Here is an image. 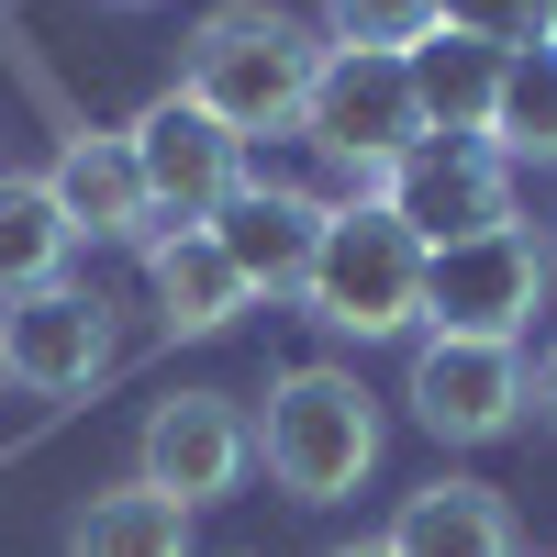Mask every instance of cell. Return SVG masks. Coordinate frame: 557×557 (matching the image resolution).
Instances as JSON below:
<instances>
[{
  "instance_id": "obj_13",
  "label": "cell",
  "mask_w": 557,
  "mask_h": 557,
  "mask_svg": "<svg viewBox=\"0 0 557 557\" xmlns=\"http://www.w3.org/2000/svg\"><path fill=\"white\" fill-rule=\"evenodd\" d=\"M146 278H157V323L168 335H223L257 290L235 278V257L212 246V223H157L146 235Z\"/></svg>"
},
{
  "instance_id": "obj_16",
  "label": "cell",
  "mask_w": 557,
  "mask_h": 557,
  "mask_svg": "<svg viewBox=\"0 0 557 557\" xmlns=\"http://www.w3.org/2000/svg\"><path fill=\"white\" fill-rule=\"evenodd\" d=\"M67 212L45 178H0V301H34V290H57L67 278Z\"/></svg>"
},
{
  "instance_id": "obj_7",
  "label": "cell",
  "mask_w": 557,
  "mask_h": 557,
  "mask_svg": "<svg viewBox=\"0 0 557 557\" xmlns=\"http://www.w3.org/2000/svg\"><path fill=\"white\" fill-rule=\"evenodd\" d=\"M412 424L446 435V446H491V435H513L524 412H535V368L524 346H469V335H424L412 346Z\"/></svg>"
},
{
  "instance_id": "obj_24",
  "label": "cell",
  "mask_w": 557,
  "mask_h": 557,
  "mask_svg": "<svg viewBox=\"0 0 557 557\" xmlns=\"http://www.w3.org/2000/svg\"><path fill=\"white\" fill-rule=\"evenodd\" d=\"M123 12H146V0H123Z\"/></svg>"
},
{
  "instance_id": "obj_23",
  "label": "cell",
  "mask_w": 557,
  "mask_h": 557,
  "mask_svg": "<svg viewBox=\"0 0 557 557\" xmlns=\"http://www.w3.org/2000/svg\"><path fill=\"white\" fill-rule=\"evenodd\" d=\"M546 34H557V0H546Z\"/></svg>"
},
{
  "instance_id": "obj_9",
  "label": "cell",
  "mask_w": 557,
  "mask_h": 557,
  "mask_svg": "<svg viewBox=\"0 0 557 557\" xmlns=\"http://www.w3.org/2000/svg\"><path fill=\"white\" fill-rule=\"evenodd\" d=\"M123 146H134V168H146V201H157V223H212L223 201L246 190V146L223 134L201 101H146L123 123Z\"/></svg>"
},
{
  "instance_id": "obj_8",
  "label": "cell",
  "mask_w": 557,
  "mask_h": 557,
  "mask_svg": "<svg viewBox=\"0 0 557 557\" xmlns=\"http://www.w3.org/2000/svg\"><path fill=\"white\" fill-rule=\"evenodd\" d=\"M257 469V424L235 412V391H168L146 412V446H134V480L168 491L178 513H201V502H223Z\"/></svg>"
},
{
  "instance_id": "obj_4",
  "label": "cell",
  "mask_w": 557,
  "mask_h": 557,
  "mask_svg": "<svg viewBox=\"0 0 557 557\" xmlns=\"http://www.w3.org/2000/svg\"><path fill=\"white\" fill-rule=\"evenodd\" d=\"M380 201L391 223L412 246H469V235H502V223H524L513 212V157L491 146V134H424V146H412L401 168H380Z\"/></svg>"
},
{
  "instance_id": "obj_19",
  "label": "cell",
  "mask_w": 557,
  "mask_h": 557,
  "mask_svg": "<svg viewBox=\"0 0 557 557\" xmlns=\"http://www.w3.org/2000/svg\"><path fill=\"white\" fill-rule=\"evenodd\" d=\"M435 34H446V0H323V45H357V57H412Z\"/></svg>"
},
{
  "instance_id": "obj_11",
  "label": "cell",
  "mask_w": 557,
  "mask_h": 557,
  "mask_svg": "<svg viewBox=\"0 0 557 557\" xmlns=\"http://www.w3.org/2000/svg\"><path fill=\"white\" fill-rule=\"evenodd\" d=\"M323 223H335V201H312V190H278V178H246L235 201L212 212V246L235 257L246 290H301L312 278V246H323Z\"/></svg>"
},
{
  "instance_id": "obj_6",
  "label": "cell",
  "mask_w": 557,
  "mask_h": 557,
  "mask_svg": "<svg viewBox=\"0 0 557 557\" xmlns=\"http://www.w3.org/2000/svg\"><path fill=\"white\" fill-rule=\"evenodd\" d=\"M301 134L323 157H346L357 178L401 168L412 146H424V101H412V67L401 57H357V45H323V78L301 101Z\"/></svg>"
},
{
  "instance_id": "obj_5",
  "label": "cell",
  "mask_w": 557,
  "mask_h": 557,
  "mask_svg": "<svg viewBox=\"0 0 557 557\" xmlns=\"http://www.w3.org/2000/svg\"><path fill=\"white\" fill-rule=\"evenodd\" d=\"M546 278H557V257L524 235V223L469 235V246H435V268H424V335L524 346V323L546 312Z\"/></svg>"
},
{
  "instance_id": "obj_18",
  "label": "cell",
  "mask_w": 557,
  "mask_h": 557,
  "mask_svg": "<svg viewBox=\"0 0 557 557\" xmlns=\"http://www.w3.org/2000/svg\"><path fill=\"white\" fill-rule=\"evenodd\" d=\"M491 146L513 168H557V34L513 45V67H502V112H491Z\"/></svg>"
},
{
  "instance_id": "obj_21",
  "label": "cell",
  "mask_w": 557,
  "mask_h": 557,
  "mask_svg": "<svg viewBox=\"0 0 557 557\" xmlns=\"http://www.w3.org/2000/svg\"><path fill=\"white\" fill-rule=\"evenodd\" d=\"M535 412H546V424H557V346L535 357Z\"/></svg>"
},
{
  "instance_id": "obj_15",
  "label": "cell",
  "mask_w": 557,
  "mask_h": 557,
  "mask_svg": "<svg viewBox=\"0 0 557 557\" xmlns=\"http://www.w3.org/2000/svg\"><path fill=\"white\" fill-rule=\"evenodd\" d=\"M412 101H424V134H491L502 112V45H469V34H435V45H412Z\"/></svg>"
},
{
  "instance_id": "obj_17",
  "label": "cell",
  "mask_w": 557,
  "mask_h": 557,
  "mask_svg": "<svg viewBox=\"0 0 557 557\" xmlns=\"http://www.w3.org/2000/svg\"><path fill=\"white\" fill-rule=\"evenodd\" d=\"M67 557H190V513L168 491H146V480L89 491V513L67 524Z\"/></svg>"
},
{
  "instance_id": "obj_10",
  "label": "cell",
  "mask_w": 557,
  "mask_h": 557,
  "mask_svg": "<svg viewBox=\"0 0 557 557\" xmlns=\"http://www.w3.org/2000/svg\"><path fill=\"white\" fill-rule=\"evenodd\" d=\"M112 368V301L101 290H34V301H0V380H23L45 401L89 391Z\"/></svg>"
},
{
  "instance_id": "obj_2",
  "label": "cell",
  "mask_w": 557,
  "mask_h": 557,
  "mask_svg": "<svg viewBox=\"0 0 557 557\" xmlns=\"http://www.w3.org/2000/svg\"><path fill=\"white\" fill-rule=\"evenodd\" d=\"M257 457L290 502H346L368 469H380V401L357 391V368H278L268 380V412H257Z\"/></svg>"
},
{
  "instance_id": "obj_3",
  "label": "cell",
  "mask_w": 557,
  "mask_h": 557,
  "mask_svg": "<svg viewBox=\"0 0 557 557\" xmlns=\"http://www.w3.org/2000/svg\"><path fill=\"white\" fill-rule=\"evenodd\" d=\"M424 268H435V257L412 246L380 201H335V223H323V246H312L301 301H312L323 335L391 346V335H424Z\"/></svg>"
},
{
  "instance_id": "obj_20",
  "label": "cell",
  "mask_w": 557,
  "mask_h": 557,
  "mask_svg": "<svg viewBox=\"0 0 557 557\" xmlns=\"http://www.w3.org/2000/svg\"><path fill=\"white\" fill-rule=\"evenodd\" d=\"M446 34H469V45H535L546 34V0H446Z\"/></svg>"
},
{
  "instance_id": "obj_1",
  "label": "cell",
  "mask_w": 557,
  "mask_h": 557,
  "mask_svg": "<svg viewBox=\"0 0 557 557\" xmlns=\"http://www.w3.org/2000/svg\"><path fill=\"white\" fill-rule=\"evenodd\" d=\"M312 78H323V34L301 12H278V0H223V12H201L190 57H178V101H201L235 146H257V134H301Z\"/></svg>"
},
{
  "instance_id": "obj_12",
  "label": "cell",
  "mask_w": 557,
  "mask_h": 557,
  "mask_svg": "<svg viewBox=\"0 0 557 557\" xmlns=\"http://www.w3.org/2000/svg\"><path fill=\"white\" fill-rule=\"evenodd\" d=\"M45 190H57V212H67L78 246H146V235H157L146 168H134L123 134H67L57 168H45Z\"/></svg>"
},
{
  "instance_id": "obj_22",
  "label": "cell",
  "mask_w": 557,
  "mask_h": 557,
  "mask_svg": "<svg viewBox=\"0 0 557 557\" xmlns=\"http://www.w3.org/2000/svg\"><path fill=\"white\" fill-rule=\"evenodd\" d=\"M335 557H391V535H380V546H335Z\"/></svg>"
},
{
  "instance_id": "obj_14",
  "label": "cell",
  "mask_w": 557,
  "mask_h": 557,
  "mask_svg": "<svg viewBox=\"0 0 557 557\" xmlns=\"http://www.w3.org/2000/svg\"><path fill=\"white\" fill-rule=\"evenodd\" d=\"M391 557H524L513 546V502L491 480H435L391 513Z\"/></svg>"
}]
</instances>
